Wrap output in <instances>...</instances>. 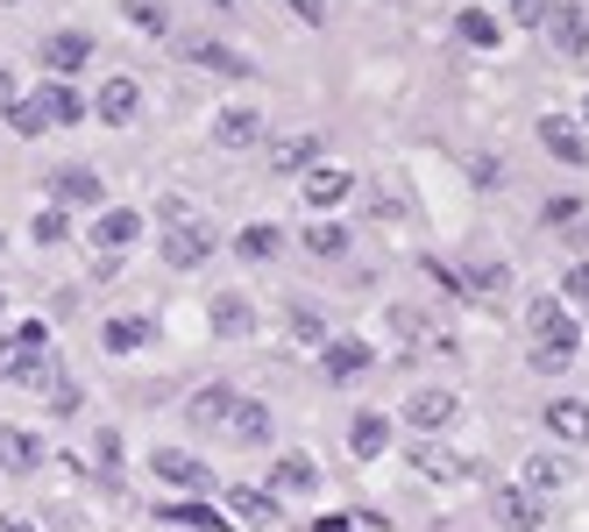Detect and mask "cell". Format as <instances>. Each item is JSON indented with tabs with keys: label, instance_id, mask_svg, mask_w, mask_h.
Returning <instances> with one entry per match:
<instances>
[{
	"label": "cell",
	"instance_id": "20",
	"mask_svg": "<svg viewBox=\"0 0 589 532\" xmlns=\"http://www.w3.org/2000/svg\"><path fill=\"white\" fill-rule=\"evenodd\" d=\"M547 36H554V50H562V57H582V50H589V22H582L576 8H562V14H554V22H547Z\"/></svg>",
	"mask_w": 589,
	"mask_h": 532
},
{
	"label": "cell",
	"instance_id": "19",
	"mask_svg": "<svg viewBox=\"0 0 589 532\" xmlns=\"http://www.w3.org/2000/svg\"><path fill=\"white\" fill-rule=\"evenodd\" d=\"M36 100H43V114H50V128H71V121H86V100L71 93L65 79H50V86H43Z\"/></svg>",
	"mask_w": 589,
	"mask_h": 532
},
{
	"label": "cell",
	"instance_id": "3",
	"mask_svg": "<svg viewBox=\"0 0 589 532\" xmlns=\"http://www.w3.org/2000/svg\"><path fill=\"white\" fill-rule=\"evenodd\" d=\"M149 468H157L171 490H214L206 462H200V454H185V448H157V462H149Z\"/></svg>",
	"mask_w": 589,
	"mask_h": 532
},
{
	"label": "cell",
	"instance_id": "47",
	"mask_svg": "<svg viewBox=\"0 0 589 532\" xmlns=\"http://www.w3.org/2000/svg\"><path fill=\"white\" fill-rule=\"evenodd\" d=\"M0 8H14V0H0Z\"/></svg>",
	"mask_w": 589,
	"mask_h": 532
},
{
	"label": "cell",
	"instance_id": "35",
	"mask_svg": "<svg viewBox=\"0 0 589 532\" xmlns=\"http://www.w3.org/2000/svg\"><path fill=\"white\" fill-rule=\"evenodd\" d=\"M462 36H469L476 50H490V43H497V22H490V14H476V8H469V14H462Z\"/></svg>",
	"mask_w": 589,
	"mask_h": 532
},
{
	"label": "cell",
	"instance_id": "11",
	"mask_svg": "<svg viewBox=\"0 0 589 532\" xmlns=\"http://www.w3.org/2000/svg\"><path fill=\"white\" fill-rule=\"evenodd\" d=\"M256 135H263V114H256V106H228V114H214V143L220 149H249Z\"/></svg>",
	"mask_w": 589,
	"mask_h": 532
},
{
	"label": "cell",
	"instance_id": "14",
	"mask_svg": "<svg viewBox=\"0 0 589 532\" xmlns=\"http://www.w3.org/2000/svg\"><path fill=\"white\" fill-rule=\"evenodd\" d=\"M547 433H554V440H568V448H582V440H589V405L554 398V405H547Z\"/></svg>",
	"mask_w": 589,
	"mask_h": 532
},
{
	"label": "cell",
	"instance_id": "37",
	"mask_svg": "<svg viewBox=\"0 0 589 532\" xmlns=\"http://www.w3.org/2000/svg\"><path fill=\"white\" fill-rule=\"evenodd\" d=\"M292 333H298V341H313V348H327V327H320V313H313V306L292 313Z\"/></svg>",
	"mask_w": 589,
	"mask_h": 532
},
{
	"label": "cell",
	"instance_id": "18",
	"mask_svg": "<svg viewBox=\"0 0 589 532\" xmlns=\"http://www.w3.org/2000/svg\"><path fill=\"white\" fill-rule=\"evenodd\" d=\"M228 511L241 525H270V519H284L277 511V497H263V490H241V483H228Z\"/></svg>",
	"mask_w": 589,
	"mask_h": 532
},
{
	"label": "cell",
	"instance_id": "41",
	"mask_svg": "<svg viewBox=\"0 0 589 532\" xmlns=\"http://www.w3.org/2000/svg\"><path fill=\"white\" fill-rule=\"evenodd\" d=\"M292 14H298V22H313V29H320V22H327V0H292Z\"/></svg>",
	"mask_w": 589,
	"mask_h": 532
},
{
	"label": "cell",
	"instance_id": "4",
	"mask_svg": "<svg viewBox=\"0 0 589 532\" xmlns=\"http://www.w3.org/2000/svg\"><path fill=\"white\" fill-rule=\"evenodd\" d=\"M135 235H143V213H135V206H107V213L93 220V249H100V256H121Z\"/></svg>",
	"mask_w": 589,
	"mask_h": 532
},
{
	"label": "cell",
	"instance_id": "31",
	"mask_svg": "<svg viewBox=\"0 0 589 532\" xmlns=\"http://www.w3.org/2000/svg\"><path fill=\"white\" fill-rule=\"evenodd\" d=\"M284 171H313V135H292V143H277V178Z\"/></svg>",
	"mask_w": 589,
	"mask_h": 532
},
{
	"label": "cell",
	"instance_id": "12",
	"mask_svg": "<svg viewBox=\"0 0 589 532\" xmlns=\"http://www.w3.org/2000/svg\"><path fill=\"white\" fill-rule=\"evenodd\" d=\"M370 341H327V355H320V370L327 376H335V384H349V376H362V370H370Z\"/></svg>",
	"mask_w": 589,
	"mask_h": 532
},
{
	"label": "cell",
	"instance_id": "2",
	"mask_svg": "<svg viewBox=\"0 0 589 532\" xmlns=\"http://www.w3.org/2000/svg\"><path fill=\"white\" fill-rule=\"evenodd\" d=\"M214 249H220V241H214V227H200V220H178L171 235H163V270H200Z\"/></svg>",
	"mask_w": 589,
	"mask_h": 532
},
{
	"label": "cell",
	"instance_id": "27",
	"mask_svg": "<svg viewBox=\"0 0 589 532\" xmlns=\"http://www.w3.org/2000/svg\"><path fill=\"white\" fill-rule=\"evenodd\" d=\"M306 249L313 256H341V249H349V227H341V220H313L306 227Z\"/></svg>",
	"mask_w": 589,
	"mask_h": 532
},
{
	"label": "cell",
	"instance_id": "33",
	"mask_svg": "<svg viewBox=\"0 0 589 532\" xmlns=\"http://www.w3.org/2000/svg\"><path fill=\"white\" fill-rule=\"evenodd\" d=\"M214 327H220V333H249V306H241V298H220V306H214Z\"/></svg>",
	"mask_w": 589,
	"mask_h": 532
},
{
	"label": "cell",
	"instance_id": "5",
	"mask_svg": "<svg viewBox=\"0 0 589 532\" xmlns=\"http://www.w3.org/2000/svg\"><path fill=\"white\" fill-rule=\"evenodd\" d=\"M135 106H143V86H135L128 71H114V79L93 93V114H100V121H114V128H121V121H135Z\"/></svg>",
	"mask_w": 589,
	"mask_h": 532
},
{
	"label": "cell",
	"instance_id": "9",
	"mask_svg": "<svg viewBox=\"0 0 589 532\" xmlns=\"http://www.w3.org/2000/svg\"><path fill=\"white\" fill-rule=\"evenodd\" d=\"M0 468H14V476L43 468V440L29 433V426H0Z\"/></svg>",
	"mask_w": 589,
	"mask_h": 532
},
{
	"label": "cell",
	"instance_id": "36",
	"mask_svg": "<svg viewBox=\"0 0 589 532\" xmlns=\"http://www.w3.org/2000/svg\"><path fill=\"white\" fill-rule=\"evenodd\" d=\"M469 284H476V292H505L511 270H505V263H469Z\"/></svg>",
	"mask_w": 589,
	"mask_h": 532
},
{
	"label": "cell",
	"instance_id": "17",
	"mask_svg": "<svg viewBox=\"0 0 589 532\" xmlns=\"http://www.w3.org/2000/svg\"><path fill=\"white\" fill-rule=\"evenodd\" d=\"M349 448L362 454V462H376V454L390 448V419H384V412H355V426H349Z\"/></svg>",
	"mask_w": 589,
	"mask_h": 532
},
{
	"label": "cell",
	"instance_id": "23",
	"mask_svg": "<svg viewBox=\"0 0 589 532\" xmlns=\"http://www.w3.org/2000/svg\"><path fill=\"white\" fill-rule=\"evenodd\" d=\"M497 519H505L511 532H533V525H540V505H533L525 490H497Z\"/></svg>",
	"mask_w": 589,
	"mask_h": 532
},
{
	"label": "cell",
	"instance_id": "10",
	"mask_svg": "<svg viewBox=\"0 0 589 532\" xmlns=\"http://www.w3.org/2000/svg\"><path fill=\"white\" fill-rule=\"evenodd\" d=\"M220 426H228V433L241 440V448H263V440H270V405H256V398H235V405H228V419H220Z\"/></svg>",
	"mask_w": 589,
	"mask_h": 532
},
{
	"label": "cell",
	"instance_id": "43",
	"mask_svg": "<svg viewBox=\"0 0 589 532\" xmlns=\"http://www.w3.org/2000/svg\"><path fill=\"white\" fill-rule=\"evenodd\" d=\"M14 100H22V93H14V71L0 65V106H14Z\"/></svg>",
	"mask_w": 589,
	"mask_h": 532
},
{
	"label": "cell",
	"instance_id": "26",
	"mask_svg": "<svg viewBox=\"0 0 589 532\" xmlns=\"http://www.w3.org/2000/svg\"><path fill=\"white\" fill-rule=\"evenodd\" d=\"M525 483H533V490H562L568 462H562V454H533V462H525Z\"/></svg>",
	"mask_w": 589,
	"mask_h": 532
},
{
	"label": "cell",
	"instance_id": "45",
	"mask_svg": "<svg viewBox=\"0 0 589 532\" xmlns=\"http://www.w3.org/2000/svg\"><path fill=\"white\" fill-rule=\"evenodd\" d=\"M0 532H36V525H29V519H0Z\"/></svg>",
	"mask_w": 589,
	"mask_h": 532
},
{
	"label": "cell",
	"instance_id": "7",
	"mask_svg": "<svg viewBox=\"0 0 589 532\" xmlns=\"http://www.w3.org/2000/svg\"><path fill=\"white\" fill-rule=\"evenodd\" d=\"M50 200H57V206H100V171H86V163L50 171Z\"/></svg>",
	"mask_w": 589,
	"mask_h": 532
},
{
	"label": "cell",
	"instance_id": "38",
	"mask_svg": "<svg viewBox=\"0 0 589 532\" xmlns=\"http://www.w3.org/2000/svg\"><path fill=\"white\" fill-rule=\"evenodd\" d=\"M71 235V220H65V206H50V213H36V241H65Z\"/></svg>",
	"mask_w": 589,
	"mask_h": 532
},
{
	"label": "cell",
	"instance_id": "15",
	"mask_svg": "<svg viewBox=\"0 0 589 532\" xmlns=\"http://www.w3.org/2000/svg\"><path fill=\"white\" fill-rule=\"evenodd\" d=\"M405 419L419 426V433H433V426L455 419V390H412V405H405Z\"/></svg>",
	"mask_w": 589,
	"mask_h": 532
},
{
	"label": "cell",
	"instance_id": "46",
	"mask_svg": "<svg viewBox=\"0 0 589 532\" xmlns=\"http://www.w3.org/2000/svg\"><path fill=\"white\" fill-rule=\"evenodd\" d=\"M582 121H589V100H582Z\"/></svg>",
	"mask_w": 589,
	"mask_h": 532
},
{
	"label": "cell",
	"instance_id": "34",
	"mask_svg": "<svg viewBox=\"0 0 589 532\" xmlns=\"http://www.w3.org/2000/svg\"><path fill=\"white\" fill-rule=\"evenodd\" d=\"M50 412H57V419L79 412V384H71V376H50Z\"/></svg>",
	"mask_w": 589,
	"mask_h": 532
},
{
	"label": "cell",
	"instance_id": "6",
	"mask_svg": "<svg viewBox=\"0 0 589 532\" xmlns=\"http://www.w3.org/2000/svg\"><path fill=\"white\" fill-rule=\"evenodd\" d=\"M298 192H306V206H320V213H327V206H341V200L355 192V178H349V171H335V163H313Z\"/></svg>",
	"mask_w": 589,
	"mask_h": 532
},
{
	"label": "cell",
	"instance_id": "42",
	"mask_svg": "<svg viewBox=\"0 0 589 532\" xmlns=\"http://www.w3.org/2000/svg\"><path fill=\"white\" fill-rule=\"evenodd\" d=\"M562 292H568V298H589V263L568 270V284H562Z\"/></svg>",
	"mask_w": 589,
	"mask_h": 532
},
{
	"label": "cell",
	"instance_id": "25",
	"mask_svg": "<svg viewBox=\"0 0 589 532\" xmlns=\"http://www.w3.org/2000/svg\"><path fill=\"white\" fill-rule=\"evenodd\" d=\"M121 14H128V22L143 29V36H171V14H163L157 0H121Z\"/></svg>",
	"mask_w": 589,
	"mask_h": 532
},
{
	"label": "cell",
	"instance_id": "21",
	"mask_svg": "<svg viewBox=\"0 0 589 532\" xmlns=\"http://www.w3.org/2000/svg\"><path fill=\"white\" fill-rule=\"evenodd\" d=\"M235 249L263 263V256H277V249H284V227H277V220H249V227L235 235Z\"/></svg>",
	"mask_w": 589,
	"mask_h": 532
},
{
	"label": "cell",
	"instance_id": "1",
	"mask_svg": "<svg viewBox=\"0 0 589 532\" xmlns=\"http://www.w3.org/2000/svg\"><path fill=\"white\" fill-rule=\"evenodd\" d=\"M525 327H533V370L540 376H554V370H568L576 362V348H582V333H576V319H568L562 298H533V313H525Z\"/></svg>",
	"mask_w": 589,
	"mask_h": 532
},
{
	"label": "cell",
	"instance_id": "32",
	"mask_svg": "<svg viewBox=\"0 0 589 532\" xmlns=\"http://www.w3.org/2000/svg\"><path fill=\"white\" fill-rule=\"evenodd\" d=\"M228 390H200V405H192V419H200V426H220V419H228Z\"/></svg>",
	"mask_w": 589,
	"mask_h": 532
},
{
	"label": "cell",
	"instance_id": "40",
	"mask_svg": "<svg viewBox=\"0 0 589 532\" xmlns=\"http://www.w3.org/2000/svg\"><path fill=\"white\" fill-rule=\"evenodd\" d=\"M412 462H419V468H427V476H462V462H448V454H441V448H419V454H412Z\"/></svg>",
	"mask_w": 589,
	"mask_h": 532
},
{
	"label": "cell",
	"instance_id": "24",
	"mask_svg": "<svg viewBox=\"0 0 589 532\" xmlns=\"http://www.w3.org/2000/svg\"><path fill=\"white\" fill-rule=\"evenodd\" d=\"M100 341H107L114 355H128V348L149 341V319H128V313H121V319H107V327H100Z\"/></svg>",
	"mask_w": 589,
	"mask_h": 532
},
{
	"label": "cell",
	"instance_id": "22",
	"mask_svg": "<svg viewBox=\"0 0 589 532\" xmlns=\"http://www.w3.org/2000/svg\"><path fill=\"white\" fill-rule=\"evenodd\" d=\"M0 376H8V384H29V376H43V355H29V348L8 333V341H0Z\"/></svg>",
	"mask_w": 589,
	"mask_h": 532
},
{
	"label": "cell",
	"instance_id": "44",
	"mask_svg": "<svg viewBox=\"0 0 589 532\" xmlns=\"http://www.w3.org/2000/svg\"><path fill=\"white\" fill-rule=\"evenodd\" d=\"M313 532H355V525H349V519H320Z\"/></svg>",
	"mask_w": 589,
	"mask_h": 532
},
{
	"label": "cell",
	"instance_id": "30",
	"mask_svg": "<svg viewBox=\"0 0 589 532\" xmlns=\"http://www.w3.org/2000/svg\"><path fill=\"white\" fill-rule=\"evenodd\" d=\"M8 128H14V135H43V128H50L43 100H14V106H8Z\"/></svg>",
	"mask_w": 589,
	"mask_h": 532
},
{
	"label": "cell",
	"instance_id": "16",
	"mask_svg": "<svg viewBox=\"0 0 589 532\" xmlns=\"http://www.w3.org/2000/svg\"><path fill=\"white\" fill-rule=\"evenodd\" d=\"M540 143H547V157H562V163H582V157H589V143L568 128L562 114H540Z\"/></svg>",
	"mask_w": 589,
	"mask_h": 532
},
{
	"label": "cell",
	"instance_id": "8",
	"mask_svg": "<svg viewBox=\"0 0 589 532\" xmlns=\"http://www.w3.org/2000/svg\"><path fill=\"white\" fill-rule=\"evenodd\" d=\"M86 57H93V36H79V29H65V36L43 43V65H50V79H71Z\"/></svg>",
	"mask_w": 589,
	"mask_h": 532
},
{
	"label": "cell",
	"instance_id": "13",
	"mask_svg": "<svg viewBox=\"0 0 589 532\" xmlns=\"http://www.w3.org/2000/svg\"><path fill=\"white\" fill-rule=\"evenodd\" d=\"M157 519H171V525H185V532H228L235 519L228 511H214V505H200V497H185V505H163Z\"/></svg>",
	"mask_w": 589,
	"mask_h": 532
},
{
	"label": "cell",
	"instance_id": "39",
	"mask_svg": "<svg viewBox=\"0 0 589 532\" xmlns=\"http://www.w3.org/2000/svg\"><path fill=\"white\" fill-rule=\"evenodd\" d=\"M505 8H511V22H519V29H540V22H547V0H505Z\"/></svg>",
	"mask_w": 589,
	"mask_h": 532
},
{
	"label": "cell",
	"instance_id": "29",
	"mask_svg": "<svg viewBox=\"0 0 589 532\" xmlns=\"http://www.w3.org/2000/svg\"><path fill=\"white\" fill-rule=\"evenodd\" d=\"M313 483H320V468H313L306 454H284L277 462V490H313Z\"/></svg>",
	"mask_w": 589,
	"mask_h": 532
},
{
	"label": "cell",
	"instance_id": "28",
	"mask_svg": "<svg viewBox=\"0 0 589 532\" xmlns=\"http://www.w3.org/2000/svg\"><path fill=\"white\" fill-rule=\"evenodd\" d=\"M192 57H200L206 71H228V79H241V71H256L249 57H235V50H220V43H192Z\"/></svg>",
	"mask_w": 589,
	"mask_h": 532
}]
</instances>
